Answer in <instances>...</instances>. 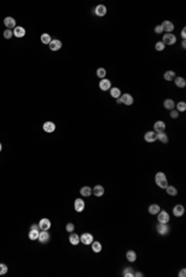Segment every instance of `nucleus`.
I'll return each instance as SVG.
<instances>
[{
    "label": "nucleus",
    "mask_w": 186,
    "mask_h": 277,
    "mask_svg": "<svg viewBox=\"0 0 186 277\" xmlns=\"http://www.w3.org/2000/svg\"><path fill=\"white\" fill-rule=\"evenodd\" d=\"M155 183H156V185L159 187V188H162V189H165L167 187V180H166V175L164 173H156L155 175Z\"/></svg>",
    "instance_id": "nucleus-1"
},
{
    "label": "nucleus",
    "mask_w": 186,
    "mask_h": 277,
    "mask_svg": "<svg viewBox=\"0 0 186 277\" xmlns=\"http://www.w3.org/2000/svg\"><path fill=\"white\" fill-rule=\"evenodd\" d=\"M80 241L83 244V245H91L93 242V235L90 232H85L80 236Z\"/></svg>",
    "instance_id": "nucleus-2"
},
{
    "label": "nucleus",
    "mask_w": 186,
    "mask_h": 277,
    "mask_svg": "<svg viewBox=\"0 0 186 277\" xmlns=\"http://www.w3.org/2000/svg\"><path fill=\"white\" fill-rule=\"evenodd\" d=\"M176 42V36L174 34H165L162 38V44L164 45H174Z\"/></svg>",
    "instance_id": "nucleus-3"
},
{
    "label": "nucleus",
    "mask_w": 186,
    "mask_h": 277,
    "mask_svg": "<svg viewBox=\"0 0 186 277\" xmlns=\"http://www.w3.org/2000/svg\"><path fill=\"white\" fill-rule=\"evenodd\" d=\"M156 215H158V220H159V223H164V224L169 223V220H170L169 213H166V211H164V210H162V211L160 210Z\"/></svg>",
    "instance_id": "nucleus-4"
},
{
    "label": "nucleus",
    "mask_w": 186,
    "mask_h": 277,
    "mask_svg": "<svg viewBox=\"0 0 186 277\" xmlns=\"http://www.w3.org/2000/svg\"><path fill=\"white\" fill-rule=\"evenodd\" d=\"M160 26H161L162 31H166V34H171L173 30H174V24L171 21H169V20H165Z\"/></svg>",
    "instance_id": "nucleus-5"
},
{
    "label": "nucleus",
    "mask_w": 186,
    "mask_h": 277,
    "mask_svg": "<svg viewBox=\"0 0 186 277\" xmlns=\"http://www.w3.org/2000/svg\"><path fill=\"white\" fill-rule=\"evenodd\" d=\"M158 232H159V235H162V236H165V235L169 234L170 231V229H169V226H167V224H164V223H159V225H158Z\"/></svg>",
    "instance_id": "nucleus-6"
},
{
    "label": "nucleus",
    "mask_w": 186,
    "mask_h": 277,
    "mask_svg": "<svg viewBox=\"0 0 186 277\" xmlns=\"http://www.w3.org/2000/svg\"><path fill=\"white\" fill-rule=\"evenodd\" d=\"M119 98H120V102L124 103V104H127V106L133 104V102H134L133 96H132V95H129V93H124V95L120 96Z\"/></svg>",
    "instance_id": "nucleus-7"
},
{
    "label": "nucleus",
    "mask_w": 186,
    "mask_h": 277,
    "mask_svg": "<svg viewBox=\"0 0 186 277\" xmlns=\"http://www.w3.org/2000/svg\"><path fill=\"white\" fill-rule=\"evenodd\" d=\"M99 88L102 91H109L112 88V82L109 80H107V78H102L99 81Z\"/></svg>",
    "instance_id": "nucleus-8"
},
{
    "label": "nucleus",
    "mask_w": 186,
    "mask_h": 277,
    "mask_svg": "<svg viewBox=\"0 0 186 277\" xmlns=\"http://www.w3.org/2000/svg\"><path fill=\"white\" fill-rule=\"evenodd\" d=\"M4 24H5V26L8 27L9 30H11V29H15L16 27V21L14 17L11 16H6L5 19H4Z\"/></svg>",
    "instance_id": "nucleus-9"
},
{
    "label": "nucleus",
    "mask_w": 186,
    "mask_h": 277,
    "mask_svg": "<svg viewBox=\"0 0 186 277\" xmlns=\"http://www.w3.org/2000/svg\"><path fill=\"white\" fill-rule=\"evenodd\" d=\"M37 240H39L41 244L49 242V241H50V234L47 232V230H42V231L39 234V237H37Z\"/></svg>",
    "instance_id": "nucleus-10"
},
{
    "label": "nucleus",
    "mask_w": 186,
    "mask_h": 277,
    "mask_svg": "<svg viewBox=\"0 0 186 277\" xmlns=\"http://www.w3.org/2000/svg\"><path fill=\"white\" fill-rule=\"evenodd\" d=\"M49 45H50L51 51H58V50L62 47V42L60 40H51V42Z\"/></svg>",
    "instance_id": "nucleus-11"
},
{
    "label": "nucleus",
    "mask_w": 186,
    "mask_h": 277,
    "mask_svg": "<svg viewBox=\"0 0 186 277\" xmlns=\"http://www.w3.org/2000/svg\"><path fill=\"white\" fill-rule=\"evenodd\" d=\"M154 132L156 133H162V132H165V123L162 122V121H158L154 123Z\"/></svg>",
    "instance_id": "nucleus-12"
},
{
    "label": "nucleus",
    "mask_w": 186,
    "mask_h": 277,
    "mask_svg": "<svg viewBox=\"0 0 186 277\" xmlns=\"http://www.w3.org/2000/svg\"><path fill=\"white\" fill-rule=\"evenodd\" d=\"M74 210H76L77 213H82V211L85 210V201H83L82 199L74 200Z\"/></svg>",
    "instance_id": "nucleus-13"
},
{
    "label": "nucleus",
    "mask_w": 186,
    "mask_h": 277,
    "mask_svg": "<svg viewBox=\"0 0 186 277\" xmlns=\"http://www.w3.org/2000/svg\"><path fill=\"white\" fill-rule=\"evenodd\" d=\"M156 133L154 132V131H150V132H146L145 133V136H144V139H145V142H148V143H153V142H155L156 141Z\"/></svg>",
    "instance_id": "nucleus-14"
},
{
    "label": "nucleus",
    "mask_w": 186,
    "mask_h": 277,
    "mask_svg": "<svg viewBox=\"0 0 186 277\" xmlns=\"http://www.w3.org/2000/svg\"><path fill=\"white\" fill-rule=\"evenodd\" d=\"M185 213V209L183 205H175L174 209H173V214L176 216V218H180V216H183Z\"/></svg>",
    "instance_id": "nucleus-15"
},
{
    "label": "nucleus",
    "mask_w": 186,
    "mask_h": 277,
    "mask_svg": "<svg viewBox=\"0 0 186 277\" xmlns=\"http://www.w3.org/2000/svg\"><path fill=\"white\" fill-rule=\"evenodd\" d=\"M42 128H44V131H45L46 133H52V132H55L56 126H55L53 122H45L44 126H42Z\"/></svg>",
    "instance_id": "nucleus-16"
},
{
    "label": "nucleus",
    "mask_w": 186,
    "mask_h": 277,
    "mask_svg": "<svg viewBox=\"0 0 186 277\" xmlns=\"http://www.w3.org/2000/svg\"><path fill=\"white\" fill-rule=\"evenodd\" d=\"M94 13H96V15H98V16H104L105 14H107V8L104 5H97L96 9H94Z\"/></svg>",
    "instance_id": "nucleus-17"
},
{
    "label": "nucleus",
    "mask_w": 186,
    "mask_h": 277,
    "mask_svg": "<svg viewBox=\"0 0 186 277\" xmlns=\"http://www.w3.org/2000/svg\"><path fill=\"white\" fill-rule=\"evenodd\" d=\"M39 228L42 230H49L51 228V221L49 219H41L39 223Z\"/></svg>",
    "instance_id": "nucleus-18"
},
{
    "label": "nucleus",
    "mask_w": 186,
    "mask_h": 277,
    "mask_svg": "<svg viewBox=\"0 0 186 277\" xmlns=\"http://www.w3.org/2000/svg\"><path fill=\"white\" fill-rule=\"evenodd\" d=\"M25 32H26V31H25V29H24L22 26H16L15 29H14V32H12V34L15 35L16 38L20 39V38H22V36H25Z\"/></svg>",
    "instance_id": "nucleus-19"
},
{
    "label": "nucleus",
    "mask_w": 186,
    "mask_h": 277,
    "mask_svg": "<svg viewBox=\"0 0 186 277\" xmlns=\"http://www.w3.org/2000/svg\"><path fill=\"white\" fill-rule=\"evenodd\" d=\"M92 194H94L96 196H102L104 194V188L102 187V185H96L94 188L92 189Z\"/></svg>",
    "instance_id": "nucleus-20"
},
{
    "label": "nucleus",
    "mask_w": 186,
    "mask_h": 277,
    "mask_svg": "<svg viewBox=\"0 0 186 277\" xmlns=\"http://www.w3.org/2000/svg\"><path fill=\"white\" fill-rule=\"evenodd\" d=\"M174 82H175L176 87H179V88H184V87L186 86V81H185L184 77H175Z\"/></svg>",
    "instance_id": "nucleus-21"
},
{
    "label": "nucleus",
    "mask_w": 186,
    "mask_h": 277,
    "mask_svg": "<svg viewBox=\"0 0 186 277\" xmlns=\"http://www.w3.org/2000/svg\"><path fill=\"white\" fill-rule=\"evenodd\" d=\"M148 211H149V214H151V215H156L160 211V206L158 204H151L150 206H149Z\"/></svg>",
    "instance_id": "nucleus-22"
},
{
    "label": "nucleus",
    "mask_w": 186,
    "mask_h": 277,
    "mask_svg": "<svg viewBox=\"0 0 186 277\" xmlns=\"http://www.w3.org/2000/svg\"><path fill=\"white\" fill-rule=\"evenodd\" d=\"M68 239H69V242H71L72 245H74V246L80 244V236H78L77 234H71Z\"/></svg>",
    "instance_id": "nucleus-23"
},
{
    "label": "nucleus",
    "mask_w": 186,
    "mask_h": 277,
    "mask_svg": "<svg viewBox=\"0 0 186 277\" xmlns=\"http://www.w3.org/2000/svg\"><path fill=\"white\" fill-rule=\"evenodd\" d=\"M175 77H176V75H175L174 71H166L164 73V80L165 81H174Z\"/></svg>",
    "instance_id": "nucleus-24"
},
{
    "label": "nucleus",
    "mask_w": 186,
    "mask_h": 277,
    "mask_svg": "<svg viewBox=\"0 0 186 277\" xmlns=\"http://www.w3.org/2000/svg\"><path fill=\"white\" fill-rule=\"evenodd\" d=\"M109 92H110V96L113 97V98H119L120 96V90L118 88V87H112V88L109 90Z\"/></svg>",
    "instance_id": "nucleus-25"
},
{
    "label": "nucleus",
    "mask_w": 186,
    "mask_h": 277,
    "mask_svg": "<svg viewBox=\"0 0 186 277\" xmlns=\"http://www.w3.org/2000/svg\"><path fill=\"white\" fill-rule=\"evenodd\" d=\"M156 139H159L161 143H167L169 142V137H167V134L165 132H162V133H158Z\"/></svg>",
    "instance_id": "nucleus-26"
},
{
    "label": "nucleus",
    "mask_w": 186,
    "mask_h": 277,
    "mask_svg": "<svg viewBox=\"0 0 186 277\" xmlns=\"http://www.w3.org/2000/svg\"><path fill=\"white\" fill-rule=\"evenodd\" d=\"M164 107L166 108V109H174V107H175V102L173 100H170V98H167V100H165L164 101Z\"/></svg>",
    "instance_id": "nucleus-27"
},
{
    "label": "nucleus",
    "mask_w": 186,
    "mask_h": 277,
    "mask_svg": "<svg viewBox=\"0 0 186 277\" xmlns=\"http://www.w3.org/2000/svg\"><path fill=\"white\" fill-rule=\"evenodd\" d=\"M165 189H166V193L169 194V195H171V196L178 195V189H176L175 187H173V185H167Z\"/></svg>",
    "instance_id": "nucleus-28"
},
{
    "label": "nucleus",
    "mask_w": 186,
    "mask_h": 277,
    "mask_svg": "<svg viewBox=\"0 0 186 277\" xmlns=\"http://www.w3.org/2000/svg\"><path fill=\"white\" fill-rule=\"evenodd\" d=\"M127 260L129 261V262H134L137 260V253H135V251H133V250H130V251H128L127 252Z\"/></svg>",
    "instance_id": "nucleus-29"
},
{
    "label": "nucleus",
    "mask_w": 186,
    "mask_h": 277,
    "mask_svg": "<svg viewBox=\"0 0 186 277\" xmlns=\"http://www.w3.org/2000/svg\"><path fill=\"white\" fill-rule=\"evenodd\" d=\"M91 194H92V188H90V187L81 188V195L82 196H91Z\"/></svg>",
    "instance_id": "nucleus-30"
},
{
    "label": "nucleus",
    "mask_w": 186,
    "mask_h": 277,
    "mask_svg": "<svg viewBox=\"0 0 186 277\" xmlns=\"http://www.w3.org/2000/svg\"><path fill=\"white\" fill-rule=\"evenodd\" d=\"M91 245H92V250L94 251V252H101V251H102V245H101V242L94 241V240H93V242L91 244Z\"/></svg>",
    "instance_id": "nucleus-31"
},
{
    "label": "nucleus",
    "mask_w": 186,
    "mask_h": 277,
    "mask_svg": "<svg viewBox=\"0 0 186 277\" xmlns=\"http://www.w3.org/2000/svg\"><path fill=\"white\" fill-rule=\"evenodd\" d=\"M39 234H40L39 230L31 229L30 232H29V239H30V240H37V237H39Z\"/></svg>",
    "instance_id": "nucleus-32"
},
{
    "label": "nucleus",
    "mask_w": 186,
    "mask_h": 277,
    "mask_svg": "<svg viewBox=\"0 0 186 277\" xmlns=\"http://www.w3.org/2000/svg\"><path fill=\"white\" fill-rule=\"evenodd\" d=\"M123 276L124 277H133L134 276V270L132 267H127V269H124L123 271Z\"/></svg>",
    "instance_id": "nucleus-33"
},
{
    "label": "nucleus",
    "mask_w": 186,
    "mask_h": 277,
    "mask_svg": "<svg viewBox=\"0 0 186 277\" xmlns=\"http://www.w3.org/2000/svg\"><path fill=\"white\" fill-rule=\"evenodd\" d=\"M41 42H42V44H50L51 42L50 34H42V35H41Z\"/></svg>",
    "instance_id": "nucleus-34"
},
{
    "label": "nucleus",
    "mask_w": 186,
    "mask_h": 277,
    "mask_svg": "<svg viewBox=\"0 0 186 277\" xmlns=\"http://www.w3.org/2000/svg\"><path fill=\"white\" fill-rule=\"evenodd\" d=\"M105 75H107V71H105V68H103V67H99L98 70H97V76H98L99 78H105Z\"/></svg>",
    "instance_id": "nucleus-35"
},
{
    "label": "nucleus",
    "mask_w": 186,
    "mask_h": 277,
    "mask_svg": "<svg viewBox=\"0 0 186 277\" xmlns=\"http://www.w3.org/2000/svg\"><path fill=\"white\" fill-rule=\"evenodd\" d=\"M176 108H178L176 109L178 112H185L186 111V103L185 102H179L178 104H176Z\"/></svg>",
    "instance_id": "nucleus-36"
},
{
    "label": "nucleus",
    "mask_w": 186,
    "mask_h": 277,
    "mask_svg": "<svg viewBox=\"0 0 186 277\" xmlns=\"http://www.w3.org/2000/svg\"><path fill=\"white\" fill-rule=\"evenodd\" d=\"M164 49H165V45L162 44V41H159V42L155 44V50H156V51H162Z\"/></svg>",
    "instance_id": "nucleus-37"
},
{
    "label": "nucleus",
    "mask_w": 186,
    "mask_h": 277,
    "mask_svg": "<svg viewBox=\"0 0 186 277\" xmlns=\"http://www.w3.org/2000/svg\"><path fill=\"white\" fill-rule=\"evenodd\" d=\"M12 35H14V34H12V31H11V30H9V29L4 31V38H5L6 40H10V39L12 38Z\"/></svg>",
    "instance_id": "nucleus-38"
},
{
    "label": "nucleus",
    "mask_w": 186,
    "mask_h": 277,
    "mask_svg": "<svg viewBox=\"0 0 186 277\" xmlns=\"http://www.w3.org/2000/svg\"><path fill=\"white\" fill-rule=\"evenodd\" d=\"M8 272V266L4 264H0V275H5Z\"/></svg>",
    "instance_id": "nucleus-39"
},
{
    "label": "nucleus",
    "mask_w": 186,
    "mask_h": 277,
    "mask_svg": "<svg viewBox=\"0 0 186 277\" xmlns=\"http://www.w3.org/2000/svg\"><path fill=\"white\" fill-rule=\"evenodd\" d=\"M74 230V225L72 224V223H68L67 225H66V231H68V232H72Z\"/></svg>",
    "instance_id": "nucleus-40"
},
{
    "label": "nucleus",
    "mask_w": 186,
    "mask_h": 277,
    "mask_svg": "<svg viewBox=\"0 0 186 277\" xmlns=\"http://www.w3.org/2000/svg\"><path fill=\"white\" fill-rule=\"evenodd\" d=\"M170 117L171 118H178L179 117V112L176 109H171L170 111Z\"/></svg>",
    "instance_id": "nucleus-41"
},
{
    "label": "nucleus",
    "mask_w": 186,
    "mask_h": 277,
    "mask_svg": "<svg viewBox=\"0 0 186 277\" xmlns=\"http://www.w3.org/2000/svg\"><path fill=\"white\" fill-rule=\"evenodd\" d=\"M155 32H156V34H161V32H162V29H161V26H160V25L155 26Z\"/></svg>",
    "instance_id": "nucleus-42"
},
{
    "label": "nucleus",
    "mask_w": 186,
    "mask_h": 277,
    "mask_svg": "<svg viewBox=\"0 0 186 277\" xmlns=\"http://www.w3.org/2000/svg\"><path fill=\"white\" fill-rule=\"evenodd\" d=\"M185 275H186V270H185V269H183V270L179 272V276H180V277H185Z\"/></svg>",
    "instance_id": "nucleus-43"
},
{
    "label": "nucleus",
    "mask_w": 186,
    "mask_h": 277,
    "mask_svg": "<svg viewBox=\"0 0 186 277\" xmlns=\"http://www.w3.org/2000/svg\"><path fill=\"white\" fill-rule=\"evenodd\" d=\"M186 29H185V27H184V29H183V31H181V36H183V39L185 40V38H186V31H185Z\"/></svg>",
    "instance_id": "nucleus-44"
},
{
    "label": "nucleus",
    "mask_w": 186,
    "mask_h": 277,
    "mask_svg": "<svg viewBox=\"0 0 186 277\" xmlns=\"http://www.w3.org/2000/svg\"><path fill=\"white\" fill-rule=\"evenodd\" d=\"M31 229H34V230H39L40 228H39V224H34L31 226Z\"/></svg>",
    "instance_id": "nucleus-45"
},
{
    "label": "nucleus",
    "mask_w": 186,
    "mask_h": 277,
    "mask_svg": "<svg viewBox=\"0 0 186 277\" xmlns=\"http://www.w3.org/2000/svg\"><path fill=\"white\" fill-rule=\"evenodd\" d=\"M134 276H137V277H143L144 275L142 274V272H134Z\"/></svg>",
    "instance_id": "nucleus-46"
},
{
    "label": "nucleus",
    "mask_w": 186,
    "mask_h": 277,
    "mask_svg": "<svg viewBox=\"0 0 186 277\" xmlns=\"http://www.w3.org/2000/svg\"><path fill=\"white\" fill-rule=\"evenodd\" d=\"M185 47H186V41L183 40V49H185Z\"/></svg>",
    "instance_id": "nucleus-47"
},
{
    "label": "nucleus",
    "mask_w": 186,
    "mask_h": 277,
    "mask_svg": "<svg viewBox=\"0 0 186 277\" xmlns=\"http://www.w3.org/2000/svg\"><path fill=\"white\" fill-rule=\"evenodd\" d=\"M1 148H3V145H1V143H0V152H1Z\"/></svg>",
    "instance_id": "nucleus-48"
}]
</instances>
